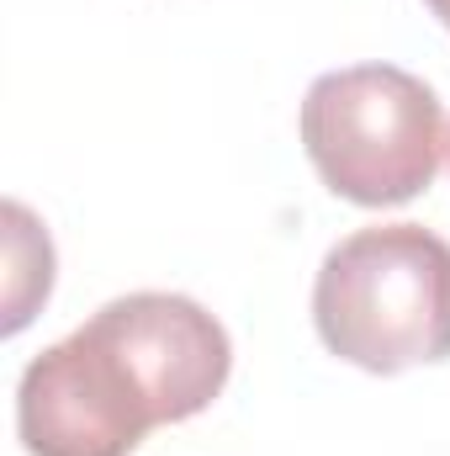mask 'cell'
<instances>
[{"instance_id": "5b68a950", "label": "cell", "mask_w": 450, "mask_h": 456, "mask_svg": "<svg viewBox=\"0 0 450 456\" xmlns=\"http://www.w3.org/2000/svg\"><path fill=\"white\" fill-rule=\"evenodd\" d=\"M0 218H5V319L0 330L21 335L53 292V239L32 218V208L16 197L0 208Z\"/></svg>"}, {"instance_id": "3957f363", "label": "cell", "mask_w": 450, "mask_h": 456, "mask_svg": "<svg viewBox=\"0 0 450 456\" xmlns=\"http://www.w3.org/2000/svg\"><path fill=\"white\" fill-rule=\"evenodd\" d=\"M154 425L165 414L101 314L32 355L16 382V436L27 456H133Z\"/></svg>"}, {"instance_id": "7a4b0ae2", "label": "cell", "mask_w": 450, "mask_h": 456, "mask_svg": "<svg viewBox=\"0 0 450 456\" xmlns=\"http://www.w3.org/2000/svg\"><path fill=\"white\" fill-rule=\"evenodd\" d=\"M297 127L318 181L355 208H403L430 191L450 143L440 96L398 64L318 75Z\"/></svg>"}, {"instance_id": "6da1fadb", "label": "cell", "mask_w": 450, "mask_h": 456, "mask_svg": "<svg viewBox=\"0 0 450 456\" xmlns=\"http://www.w3.org/2000/svg\"><path fill=\"white\" fill-rule=\"evenodd\" d=\"M313 330L371 377L450 361V244L424 224L355 228L318 265Z\"/></svg>"}, {"instance_id": "277c9868", "label": "cell", "mask_w": 450, "mask_h": 456, "mask_svg": "<svg viewBox=\"0 0 450 456\" xmlns=\"http://www.w3.org/2000/svg\"><path fill=\"white\" fill-rule=\"evenodd\" d=\"M96 314L138 361L165 425H181L213 409V398L223 393L228 371H233V345L202 303L181 292H127Z\"/></svg>"}, {"instance_id": "8992f818", "label": "cell", "mask_w": 450, "mask_h": 456, "mask_svg": "<svg viewBox=\"0 0 450 456\" xmlns=\"http://www.w3.org/2000/svg\"><path fill=\"white\" fill-rule=\"evenodd\" d=\"M424 5H430V11H435L440 21H446V32H450V0H424Z\"/></svg>"}, {"instance_id": "52a82bcc", "label": "cell", "mask_w": 450, "mask_h": 456, "mask_svg": "<svg viewBox=\"0 0 450 456\" xmlns=\"http://www.w3.org/2000/svg\"><path fill=\"white\" fill-rule=\"evenodd\" d=\"M446 154H450V143H446Z\"/></svg>"}]
</instances>
